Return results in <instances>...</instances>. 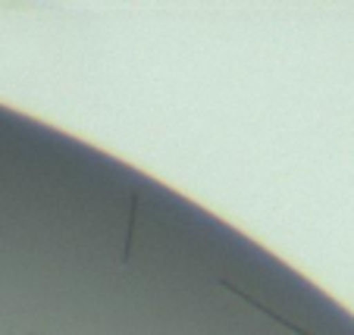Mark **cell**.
Instances as JSON below:
<instances>
[{
	"label": "cell",
	"instance_id": "obj_1",
	"mask_svg": "<svg viewBox=\"0 0 354 335\" xmlns=\"http://www.w3.org/2000/svg\"><path fill=\"white\" fill-rule=\"evenodd\" d=\"M220 285H223V289H226V291H232V295H239V298H245V301H248V304H251V307H257V310H263V314H267V316H270V320H273V323H279V326H282V329H292V332H295V335H314V332H308V329H304V326H295V323H288V320H282V316H279V314H273V310H270V307H263V304H261V301H257V298H251V295H245V291H241V289H235L232 282H226V279H220Z\"/></svg>",
	"mask_w": 354,
	"mask_h": 335
}]
</instances>
